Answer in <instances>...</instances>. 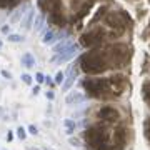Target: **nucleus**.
<instances>
[{"label":"nucleus","mask_w":150,"mask_h":150,"mask_svg":"<svg viewBox=\"0 0 150 150\" xmlns=\"http://www.w3.org/2000/svg\"><path fill=\"white\" fill-rule=\"evenodd\" d=\"M79 52H80V45H79V43H72V45H70L67 50H64L60 55H54V57H52V62L62 65V64H65V62H69L70 59H74Z\"/></svg>","instance_id":"1"},{"label":"nucleus","mask_w":150,"mask_h":150,"mask_svg":"<svg viewBox=\"0 0 150 150\" xmlns=\"http://www.w3.org/2000/svg\"><path fill=\"white\" fill-rule=\"evenodd\" d=\"M77 75H79V67L72 65L70 70L65 74V80H64V83H62V90H64V92H69L70 90V87L74 85L75 79H77Z\"/></svg>","instance_id":"2"},{"label":"nucleus","mask_w":150,"mask_h":150,"mask_svg":"<svg viewBox=\"0 0 150 150\" xmlns=\"http://www.w3.org/2000/svg\"><path fill=\"white\" fill-rule=\"evenodd\" d=\"M33 18H35V10H33L32 7L28 8V12L23 15V18H22V22H20V28L22 30H30L32 28V25H33Z\"/></svg>","instance_id":"3"},{"label":"nucleus","mask_w":150,"mask_h":150,"mask_svg":"<svg viewBox=\"0 0 150 150\" xmlns=\"http://www.w3.org/2000/svg\"><path fill=\"white\" fill-rule=\"evenodd\" d=\"M85 100V95L82 93V92H77V90H74V92H70L69 95L65 97V103L67 105H77V103H82Z\"/></svg>","instance_id":"4"},{"label":"nucleus","mask_w":150,"mask_h":150,"mask_svg":"<svg viewBox=\"0 0 150 150\" xmlns=\"http://www.w3.org/2000/svg\"><path fill=\"white\" fill-rule=\"evenodd\" d=\"M28 8H30V5H28V4H23L22 7H18V8H17V10L12 13V17H10V20H8V22H10L12 25H13V23H17V22H22L23 15L27 13L25 10H28Z\"/></svg>","instance_id":"5"},{"label":"nucleus","mask_w":150,"mask_h":150,"mask_svg":"<svg viewBox=\"0 0 150 150\" xmlns=\"http://www.w3.org/2000/svg\"><path fill=\"white\" fill-rule=\"evenodd\" d=\"M72 43H74V42H72L69 37H65L64 40H60L59 43H55L54 47H52V54H54V55H60L64 50H67V48L72 45Z\"/></svg>","instance_id":"6"},{"label":"nucleus","mask_w":150,"mask_h":150,"mask_svg":"<svg viewBox=\"0 0 150 150\" xmlns=\"http://www.w3.org/2000/svg\"><path fill=\"white\" fill-rule=\"evenodd\" d=\"M22 65H25L27 69H33V67H35V57H33L30 52L23 54L22 55Z\"/></svg>","instance_id":"7"},{"label":"nucleus","mask_w":150,"mask_h":150,"mask_svg":"<svg viewBox=\"0 0 150 150\" xmlns=\"http://www.w3.org/2000/svg\"><path fill=\"white\" fill-rule=\"evenodd\" d=\"M55 40V32L54 30H45V32L42 33V43H45V45H52Z\"/></svg>","instance_id":"8"},{"label":"nucleus","mask_w":150,"mask_h":150,"mask_svg":"<svg viewBox=\"0 0 150 150\" xmlns=\"http://www.w3.org/2000/svg\"><path fill=\"white\" fill-rule=\"evenodd\" d=\"M43 23H45V17H43L42 13L35 15V20H33V28H35V32H42Z\"/></svg>","instance_id":"9"},{"label":"nucleus","mask_w":150,"mask_h":150,"mask_svg":"<svg viewBox=\"0 0 150 150\" xmlns=\"http://www.w3.org/2000/svg\"><path fill=\"white\" fill-rule=\"evenodd\" d=\"M23 40H25V37L20 35V33H10V35H8V42L18 43V42H23Z\"/></svg>","instance_id":"10"},{"label":"nucleus","mask_w":150,"mask_h":150,"mask_svg":"<svg viewBox=\"0 0 150 150\" xmlns=\"http://www.w3.org/2000/svg\"><path fill=\"white\" fill-rule=\"evenodd\" d=\"M64 80H65V74L62 72V70H59V72H57V75H55L54 82L57 83V85H62V83H64Z\"/></svg>","instance_id":"11"},{"label":"nucleus","mask_w":150,"mask_h":150,"mask_svg":"<svg viewBox=\"0 0 150 150\" xmlns=\"http://www.w3.org/2000/svg\"><path fill=\"white\" fill-rule=\"evenodd\" d=\"M17 137L20 140H25V137H27V130L23 129V127H18L17 129Z\"/></svg>","instance_id":"12"},{"label":"nucleus","mask_w":150,"mask_h":150,"mask_svg":"<svg viewBox=\"0 0 150 150\" xmlns=\"http://www.w3.org/2000/svg\"><path fill=\"white\" fill-rule=\"evenodd\" d=\"M64 125L67 127V130H69V129H75V122H74V120H70V118L64 120Z\"/></svg>","instance_id":"13"},{"label":"nucleus","mask_w":150,"mask_h":150,"mask_svg":"<svg viewBox=\"0 0 150 150\" xmlns=\"http://www.w3.org/2000/svg\"><path fill=\"white\" fill-rule=\"evenodd\" d=\"M22 80H23V83H27V85H32V77H30L28 74L22 75Z\"/></svg>","instance_id":"14"},{"label":"nucleus","mask_w":150,"mask_h":150,"mask_svg":"<svg viewBox=\"0 0 150 150\" xmlns=\"http://www.w3.org/2000/svg\"><path fill=\"white\" fill-rule=\"evenodd\" d=\"M35 80H37V83H42V82H45V77H43V74H40V72H38V74L35 75Z\"/></svg>","instance_id":"15"},{"label":"nucleus","mask_w":150,"mask_h":150,"mask_svg":"<svg viewBox=\"0 0 150 150\" xmlns=\"http://www.w3.org/2000/svg\"><path fill=\"white\" fill-rule=\"evenodd\" d=\"M70 145H74V147H80V140H79V139H74V137H70Z\"/></svg>","instance_id":"16"},{"label":"nucleus","mask_w":150,"mask_h":150,"mask_svg":"<svg viewBox=\"0 0 150 150\" xmlns=\"http://www.w3.org/2000/svg\"><path fill=\"white\" fill-rule=\"evenodd\" d=\"M28 134H30V135H37L38 134L37 127H35V125H30V127H28Z\"/></svg>","instance_id":"17"},{"label":"nucleus","mask_w":150,"mask_h":150,"mask_svg":"<svg viewBox=\"0 0 150 150\" xmlns=\"http://www.w3.org/2000/svg\"><path fill=\"white\" fill-rule=\"evenodd\" d=\"M0 30H2V33H8V35H10V25H8V23H7V25H2Z\"/></svg>","instance_id":"18"},{"label":"nucleus","mask_w":150,"mask_h":150,"mask_svg":"<svg viewBox=\"0 0 150 150\" xmlns=\"http://www.w3.org/2000/svg\"><path fill=\"white\" fill-rule=\"evenodd\" d=\"M45 97H47L48 100H54V98H55V93H54L52 90H47V92H45Z\"/></svg>","instance_id":"19"},{"label":"nucleus","mask_w":150,"mask_h":150,"mask_svg":"<svg viewBox=\"0 0 150 150\" xmlns=\"http://www.w3.org/2000/svg\"><path fill=\"white\" fill-rule=\"evenodd\" d=\"M2 75H4L5 79H12V74L10 72H7V70H2Z\"/></svg>","instance_id":"20"},{"label":"nucleus","mask_w":150,"mask_h":150,"mask_svg":"<svg viewBox=\"0 0 150 150\" xmlns=\"http://www.w3.org/2000/svg\"><path fill=\"white\" fill-rule=\"evenodd\" d=\"M45 82H47V85H54L55 82L52 80V77H45Z\"/></svg>","instance_id":"21"},{"label":"nucleus","mask_w":150,"mask_h":150,"mask_svg":"<svg viewBox=\"0 0 150 150\" xmlns=\"http://www.w3.org/2000/svg\"><path fill=\"white\" fill-rule=\"evenodd\" d=\"M33 93H35V95H37V93H38V92H40V87H38V85H35V87H33Z\"/></svg>","instance_id":"22"},{"label":"nucleus","mask_w":150,"mask_h":150,"mask_svg":"<svg viewBox=\"0 0 150 150\" xmlns=\"http://www.w3.org/2000/svg\"><path fill=\"white\" fill-rule=\"evenodd\" d=\"M12 139H13V135H12L10 132H8V134H7V142H10Z\"/></svg>","instance_id":"23"},{"label":"nucleus","mask_w":150,"mask_h":150,"mask_svg":"<svg viewBox=\"0 0 150 150\" xmlns=\"http://www.w3.org/2000/svg\"><path fill=\"white\" fill-rule=\"evenodd\" d=\"M0 48H2V40H0Z\"/></svg>","instance_id":"24"}]
</instances>
